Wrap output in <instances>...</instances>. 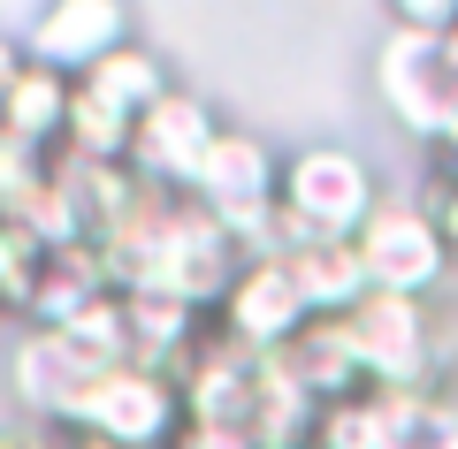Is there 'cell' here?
<instances>
[{
  "instance_id": "3",
  "label": "cell",
  "mask_w": 458,
  "mask_h": 449,
  "mask_svg": "<svg viewBox=\"0 0 458 449\" xmlns=\"http://www.w3.org/2000/svg\"><path fill=\"white\" fill-rule=\"evenodd\" d=\"M344 328H352V351H360L367 388H382V396L443 388L451 343H443V320H436L428 297H382V289H367L360 305L344 312Z\"/></svg>"
},
{
  "instance_id": "13",
  "label": "cell",
  "mask_w": 458,
  "mask_h": 449,
  "mask_svg": "<svg viewBox=\"0 0 458 449\" xmlns=\"http://www.w3.org/2000/svg\"><path fill=\"white\" fill-rule=\"evenodd\" d=\"M69 99H77V77L23 62L16 84L0 92V137L31 145V153H54V145L69 137Z\"/></svg>"
},
{
  "instance_id": "8",
  "label": "cell",
  "mask_w": 458,
  "mask_h": 449,
  "mask_svg": "<svg viewBox=\"0 0 458 449\" xmlns=\"http://www.w3.org/2000/svg\"><path fill=\"white\" fill-rule=\"evenodd\" d=\"M375 99L405 137L436 145L443 122L458 114V92H451V69H443V46L420 31H390L375 46Z\"/></svg>"
},
{
  "instance_id": "17",
  "label": "cell",
  "mask_w": 458,
  "mask_h": 449,
  "mask_svg": "<svg viewBox=\"0 0 458 449\" xmlns=\"http://www.w3.org/2000/svg\"><path fill=\"white\" fill-rule=\"evenodd\" d=\"M382 449H458V403L443 396V388L382 396Z\"/></svg>"
},
{
  "instance_id": "29",
  "label": "cell",
  "mask_w": 458,
  "mask_h": 449,
  "mask_svg": "<svg viewBox=\"0 0 458 449\" xmlns=\"http://www.w3.org/2000/svg\"><path fill=\"white\" fill-rule=\"evenodd\" d=\"M0 336H8V312H0Z\"/></svg>"
},
{
  "instance_id": "11",
  "label": "cell",
  "mask_w": 458,
  "mask_h": 449,
  "mask_svg": "<svg viewBox=\"0 0 458 449\" xmlns=\"http://www.w3.org/2000/svg\"><path fill=\"white\" fill-rule=\"evenodd\" d=\"M260 373H267L260 351H245V343H229L222 328H207V336H199V351L183 358V373H176L183 419H199V427H252Z\"/></svg>"
},
{
  "instance_id": "5",
  "label": "cell",
  "mask_w": 458,
  "mask_h": 449,
  "mask_svg": "<svg viewBox=\"0 0 458 449\" xmlns=\"http://www.w3.org/2000/svg\"><path fill=\"white\" fill-rule=\"evenodd\" d=\"M352 252H360L367 289H382V297H428V305H436L443 282L458 274L451 252H443V229L420 213V198H382L360 221Z\"/></svg>"
},
{
  "instance_id": "7",
  "label": "cell",
  "mask_w": 458,
  "mask_h": 449,
  "mask_svg": "<svg viewBox=\"0 0 458 449\" xmlns=\"http://www.w3.org/2000/svg\"><path fill=\"white\" fill-rule=\"evenodd\" d=\"M214 137H222V114H214V99H199V92H168V99H153L146 114H138V129H131V176L138 183H153V191H176V198H191V183H199V168H207V153H214Z\"/></svg>"
},
{
  "instance_id": "19",
  "label": "cell",
  "mask_w": 458,
  "mask_h": 449,
  "mask_svg": "<svg viewBox=\"0 0 458 449\" xmlns=\"http://www.w3.org/2000/svg\"><path fill=\"white\" fill-rule=\"evenodd\" d=\"M313 449H382V396L360 388V396H344V403H321Z\"/></svg>"
},
{
  "instance_id": "15",
  "label": "cell",
  "mask_w": 458,
  "mask_h": 449,
  "mask_svg": "<svg viewBox=\"0 0 458 449\" xmlns=\"http://www.w3.org/2000/svg\"><path fill=\"white\" fill-rule=\"evenodd\" d=\"M77 84H84L92 99H107L114 114H131V122H138V114L153 107V99H168V92H176L168 62H161V54L146 46V38H131V46H114L107 62H99L92 77H77Z\"/></svg>"
},
{
  "instance_id": "12",
  "label": "cell",
  "mask_w": 458,
  "mask_h": 449,
  "mask_svg": "<svg viewBox=\"0 0 458 449\" xmlns=\"http://www.w3.org/2000/svg\"><path fill=\"white\" fill-rule=\"evenodd\" d=\"M276 366L291 373L313 403H344V396H360V388H367L360 351H352V328H344V320H306V328L276 351Z\"/></svg>"
},
{
  "instance_id": "22",
  "label": "cell",
  "mask_w": 458,
  "mask_h": 449,
  "mask_svg": "<svg viewBox=\"0 0 458 449\" xmlns=\"http://www.w3.org/2000/svg\"><path fill=\"white\" fill-rule=\"evenodd\" d=\"M420 213L443 229V252H451V267H458V176L443 161H428V183H420Z\"/></svg>"
},
{
  "instance_id": "1",
  "label": "cell",
  "mask_w": 458,
  "mask_h": 449,
  "mask_svg": "<svg viewBox=\"0 0 458 449\" xmlns=\"http://www.w3.org/2000/svg\"><path fill=\"white\" fill-rule=\"evenodd\" d=\"M92 252H99V267H107L114 297H168V305H191V312H207V320H214V305H222L237 259H245L207 221L199 198L153 191V183L138 191V206L123 213L107 237H92Z\"/></svg>"
},
{
  "instance_id": "2",
  "label": "cell",
  "mask_w": 458,
  "mask_h": 449,
  "mask_svg": "<svg viewBox=\"0 0 458 449\" xmlns=\"http://www.w3.org/2000/svg\"><path fill=\"white\" fill-rule=\"evenodd\" d=\"M382 206V183L367 168V153L336 137H313V145H291L283 153V176H276V213L298 221L313 244H352L360 221Z\"/></svg>"
},
{
  "instance_id": "25",
  "label": "cell",
  "mask_w": 458,
  "mask_h": 449,
  "mask_svg": "<svg viewBox=\"0 0 458 449\" xmlns=\"http://www.w3.org/2000/svg\"><path fill=\"white\" fill-rule=\"evenodd\" d=\"M62 442V427H47V419H0V449H54Z\"/></svg>"
},
{
  "instance_id": "27",
  "label": "cell",
  "mask_w": 458,
  "mask_h": 449,
  "mask_svg": "<svg viewBox=\"0 0 458 449\" xmlns=\"http://www.w3.org/2000/svg\"><path fill=\"white\" fill-rule=\"evenodd\" d=\"M428 153H436V161H443V168H451V176H458V114H451V122H443V137L428 145Z\"/></svg>"
},
{
  "instance_id": "14",
  "label": "cell",
  "mask_w": 458,
  "mask_h": 449,
  "mask_svg": "<svg viewBox=\"0 0 458 449\" xmlns=\"http://www.w3.org/2000/svg\"><path fill=\"white\" fill-rule=\"evenodd\" d=\"M99 297H114V289H107V267H99L92 244L47 252V267H38V289H31V305H23V320H16V328H69L77 312H92Z\"/></svg>"
},
{
  "instance_id": "28",
  "label": "cell",
  "mask_w": 458,
  "mask_h": 449,
  "mask_svg": "<svg viewBox=\"0 0 458 449\" xmlns=\"http://www.w3.org/2000/svg\"><path fill=\"white\" fill-rule=\"evenodd\" d=\"M54 449H114V442H99V434H69V427H62V442H54Z\"/></svg>"
},
{
  "instance_id": "9",
  "label": "cell",
  "mask_w": 458,
  "mask_h": 449,
  "mask_svg": "<svg viewBox=\"0 0 458 449\" xmlns=\"http://www.w3.org/2000/svg\"><path fill=\"white\" fill-rule=\"evenodd\" d=\"M306 320L313 312H306V297L291 282V259H276V252H245L237 274H229V289H222V305H214V328L229 343L260 351V358H276Z\"/></svg>"
},
{
  "instance_id": "4",
  "label": "cell",
  "mask_w": 458,
  "mask_h": 449,
  "mask_svg": "<svg viewBox=\"0 0 458 449\" xmlns=\"http://www.w3.org/2000/svg\"><path fill=\"white\" fill-rule=\"evenodd\" d=\"M276 176H283V153L260 137V129H237L222 122L207 168H199L191 198L207 206V221L222 229L237 252H267V229H276Z\"/></svg>"
},
{
  "instance_id": "21",
  "label": "cell",
  "mask_w": 458,
  "mask_h": 449,
  "mask_svg": "<svg viewBox=\"0 0 458 449\" xmlns=\"http://www.w3.org/2000/svg\"><path fill=\"white\" fill-rule=\"evenodd\" d=\"M38 267H47V252L31 244V229L0 221V312L8 320H23V305H31V289H38Z\"/></svg>"
},
{
  "instance_id": "26",
  "label": "cell",
  "mask_w": 458,
  "mask_h": 449,
  "mask_svg": "<svg viewBox=\"0 0 458 449\" xmlns=\"http://www.w3.org/2000/svg\"><path fill=\"white\" fill-rule=\"evenodd\" d=\"M16 69H23V38H8V31H0V92L16 84Z\"/></svg>"
},
{
  "instance_id": "18",
  "label": "cell",
  "mask_w": 458,
  "mask_h": 449,
  "mask_svg": "<svg viewBox=\"0 0 458 449\" xmlns=\"http://www.w3.org/2000/svg\"><path fill=\"white\" fill-rule=\"evenodd\" d=\"M131 114H114L107 107V99H92V92H84V84H77V99H69V153H77V161H131Z\"/></svg>"
},
{
  "instance_id": "16",
  "label": "cell",
  "mask_w": 458,
  "mask_h": 449,
  "mask_svg": "<svg viewBox=\"0 0 458 449\" xmlns=\"http://www.w3.org/2000/svg\"><path fill=\"white\" fill-rule=\"evenodd\" d=\"M291 282H298L313 320H344L367 297V274H360L352 244H306V252H291Z\"/></svg>"
},
{
  "instance_id": "10",
  "label": "cell",
  "mask_w": 458,
  "mask_h": 449,
  "mask_svg": "<svg viewBox=\"0 0 458 449\" xmlns=\"http://www.w3.org/2000/svg\"><path fill=\"white\" fill-rule=\"evenodd\" d=\"M138 38L131 0H47L31 23H23V62L62 69V77H92L114 46Z\"/></svg>"
},
{
  "instance_id": "20",
  "label": "cell",
  "mask_w": 458,
  "mask_h": 449,
  "mask_svg": "<svg viewBox=\"0 0 458 449\" xmlns=\"http://www.w3.org/2000/svg\"><path fill=\"white\" fill-rule=\"evenodd\" d=\"M38 191H47V153H31V145L0 137V221H31Z\"/></svg>"
},
{
  "instance_id": "23",
  "label": "cell",
  "mask_w": 458,
  "mask_h": 449,
  "mask_svg": "<svg viewBox=\"0 0 458 449\" xmlns=\"http://www.w3.org/2000/svg\"><path fill=\"white\" fill-rule=\"evenodd\" d=\"M390 31H420V38H443L458 31V0H382Z\"/></svg>"
},
{
  "instance_id": "24",
  "label": "cell",
  "mask_w": 458,
  "mask_h": 449,
  "mask_svg": "<svg viewBox=\"0 0 458 449\" xmlns=\"http://www.w3.org/2000/svg\"><path fill=\"white\" fill-rule=\"evenodd\" d=\"M168 449H252L245 427H199V419H183L176 434H168Z\"/></svg>"
},
{
  "instance_id": "6",
  "label": "cell",
  "mask_w": 458,
  "mask_h": 449,
  "mask_svg": "<svg viewBox=\"0 0 458 449\" xmlns=\"http://www.w3.org/2000/svg\"><path fill=\"white\" fill-rule=\"evenodd\" d=\"M54 427L99 434V442H114V449H168V434L183 427V403H176V381H168V373L114 366V373H99V381H84Z\"/></svg>"
}]
</instances>
